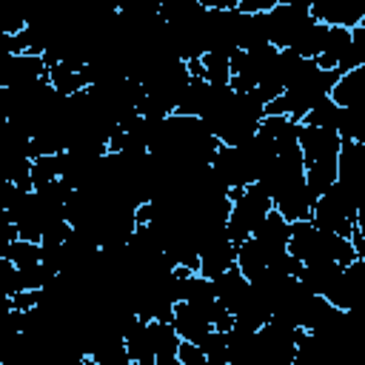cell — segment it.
I'll use <instances>...</instances> for the list:
<instances>
[{
  "label": "cell",
  "instance_id": "15",
  "mask_svg": "<svg viewBox=\"0 0 365 365\" xmlns=\"http://www.w3.org/2000/svg\"><path fill=\"white\" fill-rule=\"evenodd\" d=\"M348 43H351V29H342V26H328V34H325V46L317 57V66L319 68H336L348 51Z\"/></svg>",
  "mask_w": 365,
  "mask_h": 365
},
{
  "label": "cell",
  "instance_id": "3",
  "mask_svg": "<svg viewBox=\"0 0 365 365\" xmlns=\"http://www.w3.org/2000/svg\"><path fill=\"white\" fill-rule=\"evenodd\" d=\"M208 165L228 188H245L248 182H257V168L242 145H220Z\"/></svg>",
  "mask_w": 365,
  "mask_h": 365
},
{
  "label": "cell",
  "instance_id": "10",
  "mask_svg": "<svg viewBox=\"0 0 365 365\" xmlns=\"http://www.w3.org/2000/svg\"><path fill=\"white\" fill-rule=\"evenodd\" d=\"M211 291H214L217 302L234 314V308L242 302V297H245V291H248V279L240 274L237 265H231V268L220 271L217 277H211Z\"/></svg>",
  "mask_w": 365,
  "mask_h": 365
},
{
  "label": "cell",
  "instance_id": "26",
  "mask_svg": "<svg viewBox=\"0 0 365 365\" xmlns=\"http://www.w3.org/2000/svg\"><path fill=\"white\" fill-rule=\"evenodd\" d=\"M17 237H20V234H17L14 222L6 217V211H0V257H9L11 242H14Z\"/></svg>",
  "mask_w": 365,
  "mask_h": 365
},
{
  "label": "cell",
  "instance_id": "2",
  "mask_svg": "<svg viewBox=\"0 0 365 365\" xmlns=\"http://www.w3.org/2000/svg\"><path fill=\"white\" fill-rule=\"evenodd\" d=\"M317 17L308 9H297L288 3H277L271 11H265V26H268V43L277 48H294L299 34L314 23Z\"/></svg>",
  "mask_w": 365,
  "mask_h": 365
},
{
  "label": "cell",
  "instance_id": "29",
  "mask_svg": "<svg viewBox=\"0 0 365 365\" xmlns=\"http://www.w3.org/2000/svg\"><path fill=\"white\" fill-rule=\"evenodd\" d=\"M279 3H288V6H297V9H308V11H311V6H314L317 0H279Z\"/></svg>",
  "mask_w": 365,
  "mask_h": 365
},
{
  "label": "cell",
  "instance_id": "18",
  "mask_svg": "<svg viewBox=\"0 0 365 365\" xmlns=\"http://www.w3.org/2000/svg\"><path fill=\"white\" fill-rule=\"evenodd\" d=\"M336 180V160H317L305 163V185L314 197L325 194Z\"/></svg>",
  "mask_w": 365,
  "mask_h": 365
},
{
  "label": "cell",
  "instance_id": "12",
  "mask_svg": "<svg viewBox=\"0 0 365 365\" xmlns=\"http://www.w3.org/2000/svg\"><path fill=\"white\" fill-rule=\"evenodd\" d=\"M46 77V63L40 54H29V51H20V54H11L9 57V68H6V83L3 86H29L34 80Z\"/></svg>",
  "mask_w": 365,
  "mask_h": 365
},
{
  "label": "cell",
  "instance_id": "23",
  "mask_svg": "<svg viewBox=\"0 0 365 365\" xmlns=\"http://www.w3.org/2000/svg\"><path fill=\"white\" fill-rule=\"evenodd\" d=\"M29 177H31V188L40 185V182H48V180L60 177V151H57V154H40V157H31Z\"/></svg>",
  "mask_w": 365,
  "mask_h": 365
},
{
  "label": "cell",
  "instance_id": "27",
  "mask_svg": "<svg viewBox=\"0 0 365 365\" xmlns=\"http://www.w3.org/2000/svg\"><path fill=\"white\" fill-rule=\"evenodd\" d=\"M279 0H240V11H271Z\"/></svg>",
  "mask_w": 365,
  "mask_h": 365
},
{
  "label": "cell",
  "instance_id": "1",
  "mask_svg": "<svg viewBox=\"0 0 365 365\" xmlns=\"http://www.w3.org/2000/svg\"><path fill=\"white\" fill-rule=\"evenodd\" d=\"M228 197H231V211L225 220V234L237 245L254 234V228L274 208V202L257 182H248L245 188H228Z\"/></svg>",
  "mask_w": 365,
  "mask_h": 365
},
{
  "label": "cell",
  "instance_id": "6",
  "mask_svg": "<svg viewBox=\"0 0 365 365\" xmlns=\"http://www.w3.org/2000/svg\"><path fill=\"white\" fill-rule=\"evenodd\" d=\"M299 151L302 163H317V160H336L342 137L334 128H319V125H305L299 123Z\"/></svg>",
  "mask_w": 365,
  "mask_h": 365
},
{
  "label": "cell",
  "instance_id": "13",
  "mask_svg": "<svg viewBox=\"0 0 365 365\" xmlns=\"http://www.w3.org/2000/svg\"><path fill=\"white\" fill-rule=\"evenodd\" d=\"M336 106H362L365 97V66H356L351 71H342L328 94Z\"/></svg>",
  "mask_w": 365,
  "mask_h": 365
},
{
  "label": "cell",
  "instance_id": "19",
  "mask_svg": "<svg viewBox=\"0 0 365 365\" xmlns=\"http://www.w3.org/2000/svg\"><path fill=\"white\" fill-rule=\"evenodd\" d=\"M325 34H328V26L319 23V20H314V23L299 34V40L294 43V51H297L299 57H311V60H317L319 51H322V46H325Z\"/></svg>",
  "mask_w": 365,
  "mask_h": 365
},
{
  "label": "cell",
  "instance_id": "7",
  "mask_svg": "<svg viewBox=\"0 0 365 365\" xmlns=\"http://www.w3.org/2000/svg\"><path fill=\"white\" fill-rule=\"evenodd\" d=\"M311 14L325 26L354 29L356 23H365V0H317Z\"/></svg>",
  "mask_w": 365,
  "mask_h": 365
},
{
  "label": "cell",
  "instance_id": "17",
  "mask_svg": "<svg viewBox=\"0 0 365 365\" xmlns=\"http://www.w3.org/2000/svg\"><path fill=\"white\" fill-rule=\"evenodd\" d=\"M46 77H48V83L54 86V91H60V94H66V97L74 94V91H83V88L88 86L83 68H71L68 63H54V66H48V68H46Z\"/></svg>",
  "mask_w": 365,
  "mask_h": 365
},
{
  "label": "cell",
  "instance_id": "16",
  "mask_svg": "<svg viewBox=\"0 0 365 365\" xmlns=\"http://www.w3.org/2000/svg\"><path fill=\"white\" fill-rule=\"evenodd\" d=\"M234 265L240 268V274L245 277V279H254L265 265H268V259H265V251L259 248V242L254 240V237H245L242 242H237V254H234Z\"/></svg>",
  "mask_w": 365,
  "mask_h": 365
},
{
  "label": "cell",
  "instance_id": "20",
  "mask_svg": "<svg viewBox=\"0 0 365 365\" xmlns=\"http://www.w3.org/2000/svg\"><path fill=\"white\" fill-rule=\"evenodd\" d=\"M197 345L202 348L208 365H228V331L211 328Z\"/></svg>",
  "mask_w": 365,
  "mask_h": 365
},
{
  "label": "cell",
  "instance_id": "25",
  "mask_svg": "<svg viewBox=\"0 0 365 365\" xmlns=\"http://www.w3.org/2000/svg\"><path fill=\"white\" fill-rule=\"evenodd\" d=\"M177 362L180 365H208L202 348L197 342H188V339H180V345H177Z\"/></svg>",
  "mask_w": 365,
  "mask_h": 365
},
{
  "label": "cell",
  "instance_id": "22",
  "mask_svg": "<svg viewBox=\"0 0 365 365\" xmlns=\"http://www.w3.org/2000/svg\"><path fill=\"white\" fill-rule=\"evenodd\" d=\"M202 80H208V83H214V86H228V80H231L228 54L205 51V54H202Z\"/></svg>",
  "mask_w": 365,
  "mask_h": 365
},
{
  "label": "cell",
  "instance_id": "4",
  "mask_svg": "<svg viewBox=\"0 0 365 365\" xmlns=\"http://www.w3.org/2000/svg\"><path fill=\"white\" fill-rule=\"evenodd\" d=\"M362 285H365V259H354L348 265H342L336 271V277L331 279V285L325 288V299L334 305V308H342V311H351L356 305V299L362 297Z\"/></svg>",
  "mask_w": 365,
  "mask_h": 365
},
{
  "label": "cell",
  "instance_id": "21",
  "mask_svg": "<svg viewBox=\"0 0 365 365\" xmlns=\"http://www.w3.org/2000/svg\"><path fill=\"white\" fill-rule=\"evenodd\" d=\"M339 111H342V106H336L331 97H325V100H319L299 123H305V125H319V128H334V131H336V125H339Z\"/></svg>",
  "mask_w": 365,
  "mask_h": 365
},
{
  "label": "cell",
  "instance_id": "11",
  "mask_svg": "<svg viewBox=\"0 0 365 365\" xmlns=\"http://www.w3.org/2000/svg\"><path fill=\"white\" fill-rule=\"evenodd\" d=\"M148 336H151V348H154V365H180L177 362L180 336L171 328V322L148 319Z\"/></svg>",
  "mask_w": 365,
  "mask_h": 365
},
{
  "label": "cell",
  "instance_id": "9",
  "mask_svg": "<svg viewBox=\"0 0 365 365\" xmlns=\"http://www.w3.org/2000/svg\"><path fill=\"white\" fill-rule=\"evenodd\" d=\"M168 322H171V328L177 331V336H180V339H188V342H200V339L211 331V322H208L194 305H188V302H182V299L174 302Z\"/></svg>",
  "mask_w": 365,
  "mask_h": 365
},
{
  "label": "cell",
  "instance_id": "28",
  "mask_svg": "<svg viewBox=\"0 0 365 365\" xmlns=\"http://www.w3.org/2000/svg\"><path fill=\"white\" fill-rule=\"evenodd\" d=\"M9 311H11V297H9V294L0 288V317H6Z\"/></svg>",
  "mask_w": 365,
  "mask_h": 365
},
{
  "label": "cell",
  "instance_id": "8",
  "mask_svg": "<svg viewBox=\"0 0 365 365\" xmlns=\"http://www.w3.org/2000/svg\"><path fill=\"white\" fill-rule=\"evenodd\" d=\"M317 197L308 191L305 185V177L291 182L288 188H282L277 197H274V208L288 220V222H297V220H311V208H314Z\"/></svg>",
  "mask_w": 365,
  "mask_h": 365
},
{
  "label": "cell",
  "instance_id": "24",
  "mask_svg": "<svg viewBox=\"0 0 365 365\" xmlns=\"http://www.w3.org/2000/svg\"><path fill=\"white\" fill-rule=\"evenodd\" d=\"M9 259L23 271V268H31L40 262V242H31V240H23L17 237L11 242V251H9Z\"/></svg>",
  "mask_w": 365,
  "mask_h": 365
},
{
  "label": "cell",
  "instance_id": "5",
  "mask_svg": "<svg viewBox=\"0 0 365 365\" xmlns=\"http://www.w3.org/2000/svg\"><path fill=\"white\" fill-rule=\"evenodd\" d=\"M251 237L259 242V248L265 251V259H268V265H271V262H277V259L288 251L291 222H288L277 208H271V211L262 217V222L254 228V234H251Z\"/></svg>",
  "mask_w": 365,
  "mask_h": 365
},
{
  "label": "cell",
  "instance_id": "14",
  "mask_svg": "<svg viewBox=\"0 0 365 365\" xmlns=\"http://www.w3.org/2000/svg\"><path fill=\"white\" fill-rule=\"evenodd\" d=\"M208 97H211V83L202 80V77H188L180 100H177V108L174 114H185V117H200L202 108L208 106Z\"/></svg>",
  "mask_w": 365,
  "mask_h": 365
}]
</instances>
